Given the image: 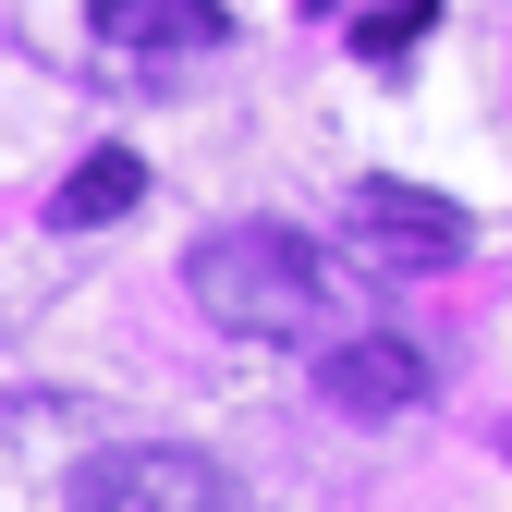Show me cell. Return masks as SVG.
I'll return each mask as SVG.
<instances>
[{"mask_svg":"<svg viewBox=\"0 0 512 512\" xmlns=\"http://www.w3.org/2000/svg\"><path fill=\"white\" fill-rule=\"evenodd\" d=\"M183 293L196 317H220L232 342H330L342 330V281L293 220H220L183 256Z\"/></svg>","mask_w":512,"mask_h":512,"instance_id":"1","label":"cell"},{"mask_svg":"<svg viewBox=\"0 0 512 512\" xmlns=\"http://www.w3.org/2000/svg\"><path fill=\"white\" fill-rule=\"evenodd\" d=\"M342 244H366V269H452V256L476 244V220L439 196V183H391L366 171L342 196Z\"/></svg>","mask_w":512,"mask_h":512,"instance_id":"2","label":"cell"},{"mask_svg":"<svg viewBox=\"0 0 512 512\" xmlns=\"http://www.w3.org/2000/svg\"><path fill=\"white\" fill-rule=\"evenodd\" d=\"M74 512H244V488L183 439H122L74 476Z\"/></svg>","mask_w":512,"mask_h":512,"instance_id":"3","label":"cell"},{"mask_svg":"<svg viewBox=\"0 0 512 512\" xmlns=\"http://www.w3.org/2000/svg\"><path fill=\"white\" fill-rule=\"evenodd\" d=\"M427 342L415 330H366V342H330L317 354V391H330L342 415H403V403H427Z\"/></svg>","mask_w":512,"mask_h":512,"instance_id":"4","label":"cell"},{"mask_svg":"<svg viewBox=\"0 0 512 512\" xmlns=\"http://www.w3.org/2000/svg\"><path fill=\"white\" fill-rule=\"evenodd\" d=\"M220 0H98V49L122 61V74H171V61L220 49Z\"/></svg>","mask_w":512,"mask_h":512,"instance_id":"5","label":"cell"},{"mask_svg":"<svg viewBox=\"0 0 512 512\" xmlns=\"http://www.w3.org/2000/svg\"><path fill=\"white\" fill-rule=\"evenodd\" d=\"M135 196H147V159H135V147H98V159H74V171H61L49 220H61V232H98V220H122Z\"/></svg>","mask_w":512,"mask_h":512,"instance_id":"6","label":"cell"},{"mask_svg":"<svg viewBox=\"0 0 512 512\" xmlns=\"http://www.w3.org/2000/svg\"><path fill=\"white\" fill-rule=\"evenodd\" d=\"M427 25H439V0H378V13H366V25H354V49H366V61H378V74H391V61H403V49H415V37H427Z\"/></svg>","mask_w":512,"mask_h":512,"instance_id":"7","label":"cell"},{"mask_svg":"<svg viewBox=\"0 0 512 512\" xmlns=\"http://www.w3.org/2000/svg\"><path fill=\"white\" fill-rule=\"evenodd\" d=\"M305 13H330V0H305Z\"/></svg>","mask_w":512,"mask_h":512,"instance_id":"8","label":"cell"}]
</instances>
